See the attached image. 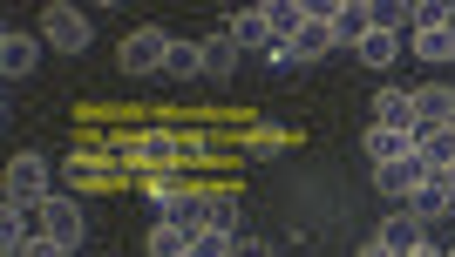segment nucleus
Instances as JSON below:
<instances>
[{"instance_id": "a878e982", "label": "nucleus", "mask_w": 455, "mask_h": 257, "mask_svg": "<svg viewBox=\"0 0 455 257\" xmlns=\"http://www.w3.org/2000/svg\"><path fill=\"white\" fill-rule=\"evenodd\" d=\"M0 251H7V257H20V251H28V230H20V210H14V203L0 210Z\"/></svg>"}, {"instance_id": "b1692460", "label": "nucleus", "mask_w": 455, "mask_h": 257, "mask_svg": "<svg viewBox=\"0 0 455 257\" xmlns=\"http://www.w3.org/2000/svg\"><path fill=\"white\" fill-rule=\"evenodd\" d=\"M408 20H415V35H421V27H455V7H449V0H415Z\"/></svg>"}, {"instance_id": "bb28decb", "label": "nucleus", "mask_w": 455, "mask_h": 257, "mask_svg": "<svg viewBox=\"0 0 455 257\" xmlns=\"http://www.w3.org/2000/svg\"><path fill=\"white\" fill-rule=\"evenodd\" d=\"M401 20H408V7H395V0H374V27H395V35H401Z\"/></svg>"}, {"instance_id": "4468645a", "label": "nucleus", "mask_w": 455, "mask_h": 257, "mask_svg": "<svg viewBox=\"0 0 455 257\" xmlns=\"http://www.w3.org/2000/svg\"><path fill=\"white\" fill-rule=\"evenodd\" d=\"M401 210H408V217H415V223H421V230H428V223H435V217H449V190H442V183H435V176H428V183H421V190H415V197L401 203Z\"/></svg>"}, {"instance_id": "7c9ffc66", "label": "nucleus", "mask_w": 455, "mask_h": 257, "mask_svg": "<svg viewBox=\"0 0 455 257\" xmlns=\"http://www.w3.org/2000/svg\"><path fill=\"white\" fill-rule=\"evenodd\" d=\"M361 257H395V251H387V244L374 238V244H361Z\"/></svg>"}, {"instance_id": "393cba45", "label": "nucleus", "mask_w": 455, "mask_h": 257, "mask_svg": "<svg viewBox=\"0 0 455 257\" xmlns=\"http://www.w3.org/2000/svg\"><path fill=\"white\" fill-rule=\"evenodd\" d=\"M231 244H238V230H197L190 257H231Z\"/></svg>"}, {"instance_id": "2eb2a0df", "label": "nucleus", "mask_w": 455, "mask_h": 257, "mask_svg": "<svg viewBox=\"0 0 455 257\" xmlns=\"http://www.w3.org/2000/svg\"><path fill=\"white\" fill-rule=\"evenodd\" d=\"M354 55H361V68H395V61H401V35H395V27H374Z\"/></svg>"}, {"instance_id": "c85d7f7f", "label": "nucleus", "mask_w": 455, "mask_h": 257, "mask_svg": "<svg viewBox=\"0 0 455 257\" xmlns=\"http://www.w3.org/2000/svg\"><path fill=\"white\" fill-rule=\"evenodd\" d=\"M231 257H272V244L266 238H238V244H231Z\"/></svg>"}, {"instance_id": "5701e85b", "label": "nucleus", "mask_w": 455, "mask_h": 257, "mask_svg": "<svg viewBox=\"0 0 455 257\" xmlns=\"http://www.w3.org/2000/svg\"><path fill=\"white\" fill-rule=\"evenodd\" d=\"M408 48H415L421 61H435V68H442V61H455V27H421Z\"/></svg>"}, {"instance_id": "1a4fd4ad", "label": "nucleus", "mask_w": 455, "mask_h": 257, "mask_svg": "<svg viewBox=\"0 0 455 257\" xmlns=\"http://www.w3.org/2000/svg\"><path fill=\"white\" fill-rule=\"evenodd\" d=\"M374 128H401V136H415V89H380L374 95Z\"/></svg>"}, {"instance_id": "6ab92c4d", "label": "nucleus", "mask_w": 455, "mask_h": 257, "mask_svg": "<svg viewBox=\"0 0 455 257\" xmlns=\"http://www.w3.org/2000/svg\"><path fill=\"white\" fill-rule=\"evenodd\" d=\"M380 244H387V251H395V257H408V251H415V244H421V223L408 217V210H395V217L380 223Z\"/></svg>"}, {"instance_id": "473e14b6", "label": "nucleus", "mask_w": 455, "mask_h": 257, "mask_svg": "<svg viewBox=\"0 0 455 257\" xmlns=\"http://www.w3.org/2000/svg\"><path fill=\"white\" fill-rule=\"evenodd\" d=\"M442 257H455V251H442Z\"/></svg>"}, {"instance_id": "412c9836", "label": "nucleus", "mask_w": 455, "mask_h": 257, "mask_svg": "<svg viewBox=\"0 0 455 257\" xmlns=\"http://www.w3.org/2000/svg\"><path fill=\"white\" fill-rule=\"evenodd\" d=\"M421 163H428V176H442V169L455 163V128H435V136H415Z\"/></svg>"}, {"instance_id": "0eeeda50", "label": "nucleus", "mask_w": 455, "mask_h": 257, "mask_svg": "<svg viewBox=\"0 0 455 257\" xmlns=\"http://www.w3.org/2000/svg\"><path fill=\"white\" fill-rule=\"evenodd\" d=\"M435 128H455V89L449 82H421L415 89V136H435Z\"/></svg>"}, {"instance_id": "dca6fc26", "label": "nucleus", "mask_w": 455, "mask_h": 257, "mask_svg": "<svg viewBox=\"0 0 455 257\" xmlns=\"http://www.w3.org/2000/svg\"><path fill=\"white\" fill-rule=\"evenodd\" d=\"M238 74V41L231 35H211L204 41V82H231Z\"/></svg>"}, {"instance_id": "c756f323", "label": "nucleus", "mask_w": 455, "mask_h": 257, "mask_svg": "<svg viewBox=\"0 0 455 257\" xmlns=\"http://www.w3.org/2000/svg\"><path fill=\"white\" fill-rule=\"evenodd\" d=\"M435 183H442V190H449V210H455V163H449V169H442Z\"/></svg>"}, {"instance_id": "6e6552de", "label": "nucleus", "mask_w": 455, "mask_h": 257, "mask_svg": "<svg viewBox=\"0 0 455 257\" xmlns=\"http://www.w3.org/2000/svg\"><path fill=\"white\" fill-rule=\"evenodd\" d=\"M35 61H41V41L20 35V27H7V41H0V74H7V82H28Z\"/></svg>"}, {"instance_id": "9d476101", "label": "nucleus", "mask_w": 455, "mask_h": 257, "mask_svg": "<svg viewBox=\"0 0 455 257\" xmlns=\"http://www.w3.org/2000/svg\"><path fill=\"white\" fill-rule=\"evenodd\" d=\"M340 41H333V27H326V14L313 7V20H306V35L299 41H285V55H292V68H306V61H320V55H333Z\"/></svg>"}, {"instance_id": "7ed1b4c3", "label": "nucleus", "mask_w": 455, "mask_h": 257, "mask_svg": "<svg viewBox=\"0 0 455 257\" xmlns=\"http://www.w3.org/2000/svg\"><path fill=\"white\" fill-rule=\"evenodd\" d=\"M41 41L61 48V55H82V48L95 41V27H89V14L68 7V0H55V7H41Z\"/></svg>"}, {"instance_id": "2f4dec72", "label": "nucleus", "mask_w": 455, "mask_h": 257, "mask_svg": "<svg viewBox=\"0 0 455 257\" xmlns=\"http://www.w3.org/2000/svg\"><path fill=\"white\" fill-rule=\"evenodd\" d=\"M408 257H442V251H435V244H428V238H421V244H415V251H408Z\"/></svg>"}, {"instance_id": "9b49d317", "label": "nucleus", "mask_w": 455, "mask_h": 257, "mask_svg": "<svg viewBox=\"0 0 455 257\" xmlns=\"http://www.w3.org/2000/svg\"><path fill=\"white\" fill-rule=\"evenodd\" d=\"M231 41L238 48H279V35H272V20H266V7H245V14H231Z\"/></svg>"}, {"instance_id": "a211bd4d", "label": "nucleus", "mask_w": 455, "mask_h": 257, "mask_svg": "<svg viewBox=\"0 0 455 257\" xmlns=\"http://www.w3.org/2000/svg\"><path fill=\"white\" fill-rule=\"evenodd\" d=\"M143 251H150V257H190V230H177V223L156 217L150 238H143Z\"/></svg>"}, {"instance_id": "f257e3e1", "label": "nucleus", "mask_w": 455, "mask_h": 257, "mask_svg": "<svg viewBox=\"0 0 455 257\" xmlns=\"http://www.w3.org/2000/svg\"><path fill=\"white\" fill-rule=\"evenodd\" d=\"M171 41H177V35H164L156 20H143V27H130V35H123L116 61H123V74H130V82H143V74H164V61H171Z\"/></svg>"}, {"instance_id": "aec40b11", "label": "nucleus", "mask_w": 455, "mask_h": 257, "mask_svg": "<svg viewBox=\"0 0 455 257\" xmlns=\"http://www.w3.org/2000/svg\"><path fill=\"white\" fill-rule=\"evenodd\" d=\"M143 190H150V203L164 210L171 197H184V190H197V183H190V176H184V163H177V169H150V176H143Z\"/></svg>"}, {"instance_id": "423d86ee", "label": "nucleus", "mask_w": 455, "mask_h": 257, "mask_svg": "<svg viewBox=\"0 0 455 257\" xmlns=\"http://www.w3.org/2000/svg\"><path fill=\"white\" fill-rule=\"evenodd\" d=\"M326 27H333V41L340 48H361L367 35H374V0H333V7H320Z\"/></svg>"}, {"instance_id": "ddd939ff", "label": "nucleus", "mask_w": 455, "mask_h": 257, "mask_svg": "<svg viewBox=\"0 0 455 257\" xmlns=\"http://www.w3.org/2000/svg\"><path fill=\"white\" fill-rule=\"evenodd\" d=\"M266 20H272V35H279V41H299L306 20H313V7H306V0H266Z\"/></svg>"}, {"instance_id": "4be33fe9", "label": "nucleus", "mask_w": 455, "mask_h": 257, "mask_svg": "<svg viewBox=\"0 0 455 257\" xmlns=\"http://www.w3.org/2000/svg\"><path fill=\"white\" fill-rule=\"evenodd\" d=\"M408 149H415V136H401V128H367V163H395Z\"/></svg>"}, {"instance_id": "f03ea898", "label": "nucleus", "mask_w": 455, "mask_h": 257, "mask_svg": "<svg viewBox=\"0 0 455 257\" xmlns=\"http://www.w3.org/2000/svg\"><path fill=\"white\" fill-rule=\"evenodd\" d=\"M0 190H7V203H14V210H41V203L55 197V190H48V163H41L35 149H20L14 163H7Z\"/></svg>"}, {"instance_id": "20e7f679", "label": "nucleus", "mask_w": 455, "mask_h": 257, "mask_svg": "<svg viewBox=\"0 0 455 257\" xmlns=\"http://www.w3.org/2000/svg\"><path fill=\"white\" fill-rule=\"evenodd\" d=\"M421 183H428V163H421V149H408V156H395V163H374V190H380L387 203H408Z\"/></svg>"}, {"instance_id": "f3484780", "label": "nucleus", "mask_w": 455, "mask_h": 257, "mask_svg": "<svg viewBox=\"0 0 455 257\" xmlns=\"http://www.w3.org/2000/svg\"><path fill=\"white\" fill-rule=\"evenodd\" d=\"M164 74H171V82H197V74H204V41H171Z\"/></svg>"}, {"instance_id": "cd10ccee", "label": "nucleus", "mask_w": 455, "mask_h": 257, "mask_svg": "<svg viewBox=\"0 0 455 257\" xmlns=\"http://www.w3.org/2000/svg\"><path fill=\"white\" fill-rule=\"evenodd\" d=\"M20 257H76V251H68V244H55V238H28V251H20Z\"/></svg>"}, {"instance_id": "f8f14e48", "label": "nucleus", "mask_w": 455, "mask_h": 257, "mask_svg": "<svg viewBox=\"0 0 455 257\" xmlns=\"http://www.w3.org/2000/svg\"><path fill=\"white\" fill-rule=\"evenodd\" d=\"M285 149H299V136L292 128H272V122H259V128H245V143H238V156H285Z\"/></svg>"}, {"instance_id": "39448f33", "label": "nucleus", "mask_w": 455, "mask_h": 257, "mask_svg": "<svg viewBox=\"0 0 455 257\" xmlns=\"http://www.w3.org/2000/svg\"><path fill=\"white\" fill-rule=\"evenodd\" d=\"M41 238L68 244V251H82V238H89V217H82L76 197H48L41 203Z\"/></svg>"}]
</instances>
